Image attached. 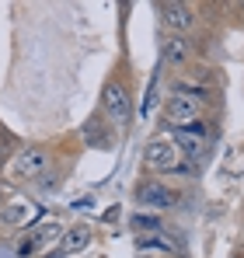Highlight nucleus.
Wrapping results in <instances>:
<instances>
[{"label": "nucleus", "mask_w": 244, "mask_h": 258, "mask_svg": "<svg viewBox=\"0 0 244 258\" xmlns=\"http://www.w3.org/2000/svg\"><path fill=\"white\" fill-rule=\"evenodd\" d=\"M101 115L112 122L115 129L129 126V119H133V94H129V84L126 81H108L105 91H101Z\"/></svg>", "instance_id": "obj_2"}, {"label": "nucleus", "mask_w": 244, "mask_h": 258, "mask_svg": "<svg viewBox=\"0 0 244 258\" xmlns=\"http://www.w3.org/2000/svg\"><path fill=\"white\" fill-rule=\"evenodd\" d=\"M136 203H140L143 210L161 213V210H171V206L178 203V192L167 188L164 181H140V185H136Z\"/></svg>", "instance_id": "obj_4"}, {"label": "nucleus", "mask_w": 244, "mask_h": 258, "mask_svg": "<svg viewBox=\"0 0 244 258\" xmlns=\"http://www.w3.org/2000/svg\"><path fill=\"white\" fill-rule=\"evenodd\" d=\"M49 154L42 150V147H28V150H21L18 154V161H14V171L21 174V178H42L45 168H49Z\"/></svg>", "instance_id": "obj_7"}, {"label": "nucleus", "mask_w": 244, "mask_h": 258, "mask_svg": "<svg viewBox=\"0 0 244 258\" xmlns=\"http://www.w3.org/2000/svg\"><path fill=\"white\" fill-rule=\"evenodd\" d=\"M161 18L167 25L171 35H185L196 28V7L192 4H181V0H171V4H161Z\"/></svg>", "instance_id": "obj_6"}, {"label": "nucleus", "mask_w": 244, "mask_h": 258, "mask_svg": "<svg viewBox=\"0 0 244 258\" xmlns=\"http://www.w3.org/2000/svg\"><path fill=\"white\" fill-rule=\"evenodd\" d=\"M203 105H206V91L192 84H178V91L167 94L164 101V126L171 129H185L203 122Z\"/></svg>", "instance_id": "obj_1"}, {"label": "nucleus", "mask_w": 244, "mask_h": 258, "mask_svg": "<svg viewBox=\"0 0 244 258\" xmlns=\"http://www.w3.org/2000/svg\"><path fill=\"white\" fill-rule=\"evenodd\" d=\"M143 164L157 174H171V171H181L185 168V157H181V150L174 147L171 136H154L143 147Z\"/></svg>", "instance_id": "obj_3"}, {"label": "nucleus", "mask_w": 244, "mask_h": 258, "mask_svg": "<svg viewBox=\"0 0 244 258\" xmlns=\"http://www.w3.org/2000/svg\"><path fill=\"white\" fill-rule=\"evenodd\" d=\"M91 241H94L91 227H87V223H77V227L63 230V237H59V251H63V255H77V251H84V248H91Z\"/></svg>", "instance_id": "obj_9"}, {"label": "nucleus", "mask_w": 244, "mask_h": 258, "mask_svg": "<svg viewBox=\"0 0 244 258\" xmlns=\"http://www.w3.org/2000/svg\"><path fill=\"white\" fill-rule=\"evenodd\" d=\"M133 227H136L140 234H161V220H157V216L136 213V216H133Z\"/></svg>", "instance_id": "obj_11"}, {"label": "nucleus", "mask_w": 244, "mask_h": 258, "mask_svg": "<svg viewBox=\"0 0 244 258\" xmlns=\"http://www.w3.org/2000/svg\"><path fill=\"white\" fill-rule=\"evenodd\" d=\"M0 220L4 223H11V227H25V223H35L39 220V206L35 203H28V199H11V203H4V210H0Z\"/></svg>", "instance_id": "obj_8"}, {"label": "nucleus", "mask_w": 244, "mask_h": 258, "mask_svg": "<svg viewBox=\"0 0 244 258\" xmlns=\"http://www.w3.org/2000/svg\"><path fill=\"white\" fill-rule=\"evenodd\" d=\"M0 168H4V147H0Z\"/></svg>", "instance_id": "obj_13"}, {"label": "nucleus", "mask_w": 244, "mask_h": 258, "mask_svg": "<svg viewBox=\"0 0 244 258\" xmlns=\"http://www.w3.org/2000/svg\"><path fill=\"white\" fill-rule=\"evenodd\" d=\"M189 56H192V42H189L185 35H167V42H164V59H171L174 67H181Z\"/></svg>", "instance_id": "obj_10"}, {"label": "nucleus", "mask_w": 244, "mask_h": 258, "mask_svg": "<svg viewBox=\"0 0 244 258\" xmlns=\"http://www.w3.org/2000/svg\"><path fill=\"white\" fill-rule=\"evenodd\" d=\"M45 258H67V255L63 251H52V255H45Z\"/></svg>", "instance_id": "obj_12"}, {"label": "nucleus", "mask_w": 244, "mask_h": 258, "mask_svg": "<svg viewBox=\"0 0 244 258\" xmlns=\"http://www.w3.org/2000/svg\"><path fill=\"white\" fill-rule=\"evenodd\" d=\"M171 140H174V147L181 150V157H185V161H199V157L206 154L209 133H206V126H203V122H196V126L174 129V133H171Z\"/></svg>", "instance_id": "obj_5"}]
</instances>
